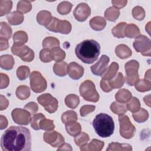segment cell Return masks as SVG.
I'll list each match as a JSON object with an SVG mask.
<instances>
[{"label": "cell", "instance_id": "52a82bcc", "mask_svg": "<svg viewBox=\"0 0 151 151\" xmlns=\"http://www.w3.org/2000/svg\"><path fill=\"white\" fill-rule=\"evenodd\" d=\"M12 53L18 56L25 62H31L34 58V51L28 46L18 43H14L11 47Z\"/></svg>", "mask_w": 151, "mask_h": 151}, {"label": "cell", "instance_id": "8992f818", "mask_svg": "<svg viewBox=\"0 0 151 151\" xmlns=\"http://www.w3.org/2000/svg\"><path fill=\"white\" fill-rule=\"evenodd\" d=\"M45 27L52 32L68 34L71 31L72 26L70 22L67 20H60L55 17H52L50 24Z\"/></svg>", "mask_w": 151, "mask_h": 151}, {"label": "cell", "instance_id": "5b68a950", "mask_svg": "<svg viewBox=\"0 0 151 151\" xmlns=\"http://www.w3.org/2000/svg\"><path fill=\"white\" fill-rule=\"evenodd\" d=\"M139 63L136 60H133L128 61L125 64V71L126 73V83L130 86H134L139 80L138 69Z\"/></svg>", "mask_w": 151, "mask_h": 151}, {"label": "cell", "instance_id": "1f68e13d", "mask_svg": "<svg viewBox=\"0 0 151 151\" xmlns=\"http://www.w3.org/2000/svg\"><path fill=\"white\" fill-rule=\"evenodd\" d=\"M15 94L19 99L26 100L30 96L29 88L27 86H19L16 90Z\"/></svg>", "mask_w": 151, "mask_h": 151}, {"label": "cell", "instance_id": "5bb4252c", "mask_svg": "<svg viewBox=\"0 0 151 151\" xmlns=\"http://www.w3.org/2000/svg\"><path fill=\"white\" fill-rule=\"evenodd\" d=\"M110 58L106 55H103L99 60L94 65L91 66V70L93 74L98 76H101L107 68L109 63Z\"/></svg>", "mask_w": 151, "mask_h": 151}, {"label": "cell", "instance_id": "6da1fadb", "mask_svg": "<svg viewBox=\"0 0 151 151\" xmlns=\"http://www.w3.org/2000/svg\"><path fill=\"white\" fill-rule=\"evenodd\" d=\"M1 146L3 151H30V131L22 126L9 127L2 135Z\"/></svg>", "mask_w": 151, "mask_h": 151}, {"label": "cell", "instance_id": "ee69618b", "mask_svg": "<svg viewBox=\"0 0 151 151\" xmlns=\"http://www.w3.org/2000/svg\"><path fill=\"white\" fill-rule=\"evenodd\" d=\"M44 118H45V116L42 113L34 114L31 117V120L30 122L31 127L35 130H40V122Z\"/></svg>", "mask_w": 151, "mask_h": 151}, {"label": "cell", "instance_id": "7bdbcfd3", "mask_svg": "<svg viewBox=\"0 0 151 151\" xmlns=\"http://www.w3.org/2000/svg\"><path fill=\"white\" fill-rule=\"evenodd\" d=\"M51 50V54L52 60L56 62L62 61L65 57V52L61 50L60 47L54 48Z\"/></svg>", "mask_w": 151, "mask_h": 151}, {"label": "cell", "instance_id": "ab89813d", "mask_svg": "<svg viewBox=\"0 0 151 151\" xmlns=\"http://www.w3.org/2000/svg\"><path fill=\"white\" fill-rule=\"evenodd\" d=\"M73 4L68 1L60 2L57 6V11L61 15H67L71 11Z\"/></svg>", "mask_w": 151, "mask_h": 151}, {"label": "cell", "instance_id": "e575fe53", "mask_svg": "<svg viewBox=\"0 0 151 151\" xmlns=\"http://www.w3.org/2000/svg\"><path fill=\"white\" fill-rule=\"evenodd\" d=\"M132 116L134 120L137 123H143L147 120L149 113L146 110H145L143 108H140L137 111L133 113Z\"/></svg>", "mask_w": 151, "mask_h": 151}, {"label": "cell", "instance_id": "c3c4849f", "mask_svg": "<svg viewBox=\"0 0 151 151\" xmlns=\"http://www.w3.org/2000/svg\"><path fill=\"white\" fill-rule=\"evenodd\" d=\"M53 97L50 93H45L37 97V101L41 106L45 107L50 104L53 99Z\"/></svg>", "mask_w": 151, "mask_h": 151}, {"label": "cell", "instance_id": "816d5d0a", "mask_svg": "<svg viewBox=\"0 0 151 151\" xmlns=\"http://www.w3.org/2000/svg\"><path fill=\"white\" fill-rule=\"evenodd\" d=\"M40 58L44 63H49L52 60L51 50L47 48H44L40 51Z\"/></svg>", "mask_w": 151, "mask_h": 151}, {"label": "cell", "instance_id": "9a60e30c", "mask_svg": "<svg viewBox=\"0 0 151 151\" xmlns=\"http://www.w3.org/2000/svg\"><path fill=\"white\" fill-rule=\"evenodd\" d=\"M68 74L73 80L80 79L84 74V68L76 62H71L68 65Z\"/></svg>", "mask_w": 151, "mask_h": 151}, {"label": "cell", "instance_id": "b9f144b4", "mask_svg": "<svg viewBox=\"0 0 151 151\" xmlns=\"http://www.w3.org/2000/svg\"><path fill=\"white\" fill-rule=\"evenodd\" d=\"M77 114L76 112L73 110H68L65 111L61 116V120L64 124L70 122L77 121Z\"/></svg>", "mask_w": 151, "mask_h": 151}, {"label": "cell", "instance_id": "f35d334b", "mask_svg": "<svg viewBox=\"0 0 151 151\" xmlns=\"http://www.w3.org/2000/svg\"><path fill=\"white\" fill-rule=\"evenodd\" d=\"M13 40L14 43L24 44L28 41V35L25 31H18L14 33Z\"/></svg>", "mask_w": 151, "mask_h": 151}, {"label": "cell", "instance_id": "9f6ffc18", "mask_svg": "<svg viewBox=\"0 0 151 151\" xmlns=\"http://www.w3.org/2000/svg\"><path fill=\"white\" fill-rule=\"evenodd\" d=\"M9 83L8 76L4 73L0 74V88L1 89L5 88L8 87Z\"/></svg>", "mask_w": 151, "mask_h": 151}, {"label": "cell", "instance_id": "ac0fdd59", "mask_svg": "<svg viewBox=\"0 0 151 151\" xmlns=\"http://www.w3.org/2000/svg\"><path fill=\"white\" fill-rule=\"evenodd\" d=\"M6 19L11 25H17L23 22L24 17L20 11H15L6 15Z\"/></svg>", "mask_w": 151, "mask_h": 151}, {"label": "cell", "instance_id": "ba28073f", "mask_svg": "<svg viewBox=\"0 0 151 151\" xmlns=\"http://www.w3.org/2000/svg\"><path fill=\"white\" fill-rule=\"evenodd\" d=\"M120 124V134L127 139L132 138L136 133V128L131 123L129 117L126 115H122L119 117Z\"/></svg>", "mask_w": 151, "mask_h": 151}, {"label": "cell", "instance_id": "f5cc1de1", "mask_svg": "<svg viewBox=\"0 0 151 151\" xmlns=\"http://www.w3.org/2000/svg\"><path fill=\"white\" fill-rule=\"evenodd\" d=\"M96 109L95 106L93 105H84L81 107L80 110V116L82 117H85L89 113L94 111Z\"/></svg>", "mask_w": 151, "mask_h": 151}, {"label": "cell", "instance_id": "4dcf8cb0", "mask_svg": "<svg viewBox=\"0 0 151 151\" xmlns=\"http://www.w3.org/2000/svg\"><path fill=\"white\" fill-rule=\"evenodd\" d=\"M65 103L69 108L74 109L80 103L79 97L74 94H68L65 98Z\"/></svg>", "mask_w": 151, "mask_h": 151}, {"label": "cell", "instance_id": "d590c367", "mask_svg": "<svg viewBox=\"0 0 151 151\" xmlns=\"http://www.w3.org/2000/svg\"><path fill=\"white\" fill-rule=\"evenodd\" d=\"M134 86H135L136 90L140 92L148 91L151 88L150 81L146 79L139 80Z\"/></svg>", "mask_w": 151, "mask_h": 151}, {"label": "cell", "instance_id": "e7e4bbea", "mask_svg": "<svg viewBox=\"0 0 151 151\" xmlns=\"http://www.w3.org/2000/svg\"><path fill=\"white\" fill-rule=\"evenodd\" d=\"M145 103L146 104H147L149 107H150V95L149 94L146 96H145L143 99Z\"/></svg>", "mask_w": 151, "mask_h": 151}, {"label": "cell", "instance_id": "7a4b0ae2", "mask_svg": "<svg viewBox=\"0 0 151 151\" xmlns=\"http://www.w3.org/2000/svg\"><path fill=\"white\" fill-rule=\"evenodd\" d=\"M75 53L83 63L91 64L97 59L100 53V46L94 40H84L77 45Z\"/></svg>", "mask_w": 151, "mask_h": 151}, {"label": "cell", "instance_id": "bcb514c9", "mask_svg": "<svg viewBox=\"0 0 151 151\" xmlns=\"http://www.w3.org/2000/svg\"><path fill=\"white\" fill-rule=\"evenodd\" d=\"M17 11L22 13H27L31 10L32 5L31 1H20L17 4Z\"/></svg>", "mask_w": 151, "mask_h": 151}, {"label": "cell", "instance_id": "e0dca14e", "mask_svg": "<svg viewBox=\"0 0 151 151\" xmlns=\"http://www.w3.org/2000/svg\"><path fill=\"white\" fill-rule=\"evenodd\" d=\"M89 24L93 29L95 31H101L105 28L106 21L103 17L96 16L90 19Z\"/></svg>", "mask_w": 151, "mask_h": 151}, {"label": "cell", "instance_id": "603a6c76", "mask_svg": "<svg viewBox=\"0 0 151 151\" xmlns=\"http://www.w3.org/2000/svg\"><path fill=\"white\" fill-rule=\"evenodd\" d=\"M140 32L139 27L134 24H129L126 25L124 28V35L129 38H136L140 35Z\"/></svg>", "mask_w": 151, "mask_h": 151}, {"label": "cell", "instance_id": "d6a6232c", "mask_svg": "<svg viewBox=\"0 0 151 151\" xmlns=\"http://www.w3.org/2000/svg\"><path fill=\"white\" fill-rule=\"evenodd\" d=\"M108 150H132V146L127 143H119L117 142H112L110 143L106 149Z\"/></svg>", "mask_w": 151, "mask_h": 151}, {"label": "cell", "instance_id": "8fae6325", "mask_svg": "<svg viewBox=\"0 0 151 151\" xmlns=\"http://www.w3.org/2000/svg\"><path fill=\"white\" fill-rule=\"evenodd\" d=\"M11 116L15 123L21 125H27L31 120V113L28 110L20 108L14 109Z\"/></svg>", "mask_w": 151, "mask_h": 151}, {"label": "cell", "instance_id": "7dc6e473", "mask_svg": "<svg viewBox=\"0 0 151 151\" xmlns=\"http://www.w3.org/2000/svg\"><path fill=\"white\" fill-rule=\"evenodd\" d=\"M89 140L90 137L88 134L85 132H81L78 135L74 136V142L78 146H81L87 143Z\"/></svg>", "mask_w": 151, "mask_h": 151}, {"label": "cell", "instance_id": "7c38bea8", "mask_svg": "<svg viewBox=\"0 0 151 151\" xmlns=\"http://www.w3.org/2000/svg\"><path fill=\"white\" fill-rule=\"evenodd\" d=\"M43 139L45 143L50 144L53 147H60L64 143V137L58 132H46L43 134Z\"/></svg>", "mask_w": 151, "mask_h": 151}, {"label": "cell", "instance_id": "11a10c76", "mask_svg": "<svg viewBox=\"0 0 151 151\" xmlns=\"http://www.w3.org/2000/svg\"><path fill=\"white\" fill-rule=\"evenodd\" d=\"M24 109L27 110H28L31 114H35L38 110V104L35 102H29L27 103Z\"/></svg>", "mask_w": 151, "mask_h": 151}, {"label": "cell", "instance_id": "cb8c5ba5", "mask_svg": "<svg viewBox=\"0 0 151 151\" xmlns=\"http://www.w3.org/2000/svg\"><path fill=\"white\" fill-rule=\"evenodd\" d=\"M118 70L119 64L116 62H113L102 74V78L109 80H111L116 75Z\"/></svg>", "mask_w": 151, "mask_h": 151}, {"label": "cell", "instance_id": "30bf717a", "mask_svg": "<svg viewBox=\"0 0 151 151\" xmlns=\"http://www.w3.org/2000/svg\"><path fill=\"white\" fill-rule=\"evenodd\" d=\"M133 45L137 52H140L144 56H150L151 41L147 37L143 35H139L136 38Z\"/></svg>", "mask_w": 151, "mask_h": 151}, {"label": "cell", "instance_id": "f907efd6", "mask_svg": "<svg viewBox=\"0 0 151 151\" xmlns=\"http://www.w3.org/2000/svg\"><path fill=\"white\" fill-rule=\"evenodd\" d=\"M132 15L134 19L141 21L145 17V11L142 7L136 6L132 9Z\"/></svg>", "mask_w": 151, "mask_h": 151}, {"label": "cell", "instance_id": "6f0895ef", "mask_svg": "<svg viewBox=\"0 0 151 151\" xmlns=\"http://www.w3.org/2000/svg\"><path fill=\"white\" fill-rule=\"evenodd\" d=\"M100 87L103 91L106 93L111 91L113 89L110 85L109 80L104 78H101L100 81Z\"/></svg>", "mask_w": 151, "mask_h": 151}, {"label": "cell", "instance_id": "484cf974", "mask_svg": "<svg viewBox=\"0 0 151 151\" xmlns=\"http://www.w3.org/2000/svg\"><path fill=\"white\" fill-rule=\"evenodd\" d=\"M132 97V95L131 92L126 88H122L119 90L115 95V98L116 100L118 102L123 103L129 101Z\"/></svg>", "mask_w": 151, "mask_h": 151}, {"label": "cell", "instance_id": "db71d44e", "mask_svg": "<svg viewBox=\"0 0 151 151\" xmlns=\"http://www.w3.org/2000/svg\"><path fill=\"white\" fill-rule=\"evenodd\" d=\"M58 100L55 98H53L52 100L50 103V104H48L47 106H46L45 108V110L48 111L50 113H54L58 108Z\"/></svg>", "mask_w": 151, "mask_h": 151}, {"label": "cell", "instance_id": "f6af8a7d", "mask_svg": "<svg viewBox=\"0 0 151 151\" xmlns=\"http://www.w3.org/2000/svg\"><path fill=\"white\" fill-rule=\"evenodd\" d=\"M30 69L25 65H21L17 70V76L19 80H25L29 76Z\"/></svg>", "mask_w": 151, "mask_h": 151}, {"label": "cell", "instance_id": "3957f363", "mask_svg": "<svg viewBox=\"0 0 151 151\" xmlns=\"http://www.w3.org/2000/svg\"><path fill=\"white\" fill-rule=\"evenodd\" d=\"M93 126L96 133L101 137H110L114 130L112 117L103 113L96 115L93 121Z\"/></svg>", "mask_w": 151, "mask_h": 151}, {"label": "cell", "instance_id": "4316f807", "mask_svg": "<svg viewBox=\"0 0 151 151\" xmlns=\"http://www.w3.org/2000/svg\"><path fill=\"white\" fill-rule=\"evenodd\" d=\"M42 45L44 48L52 50L54 48L60 47V41L55 37H48L44 38Z\"/></svg>", "mask_w": 151, "mask_h": 151}, {"label": "cell", "instance_id": "94428289", "mask_svg": "<svg viewBox=\"0 0 151 151\" xmlns=\"http://www.w3.org/2000/svg\"><path fill=\"white\" fill-rule=\"evenodd\" d=\"M8 104H9V102H8V100L6 99V98L4 96L1 95L0 110H3L4 109H6L8 106Z\"/></svg>", "mask_w": 151, "mask_h": 151}, {"label": "cell", "instance_id": "4fadbf2b", "mask_svg": "<svg viewBox=\"0 0 151 151\" xmlns=\"http://www.w3.org/2000/svg\"><path fill=\"white\" fill-rule=\"evenodd\" d=\"M91 9L89 6L86 3H80L74 9L73 15L76 20L83 22L90 15Z\"/></svg>", "mask_w": 151, "mask_h": 151}, {"label": "cell", "instance_id": "f1b7e54d", "mask_svg": "<svg viewBox=\"0 0 151 151\" xmlns=\"http://www.w3.org/2000/svg\"><path fill=\"white\" fill-rule=\"evenodd\" d=\"M110 109L112 112L119 116L123 115L127 111L126 105L123 103L118 101L112 103L110 106Z\"/></svg>", "mask_w": 151, "mask_h": 151}, {"label": "cell", "instance_id": "be15d7a7", "mask_svg": "<svg viewBox=\"0 0 151 151\" xmlns=\"http://www.w3.org/2000/svg\"><path fill=\"white\" fill-rule=\"evenodd\" d=\"M72 150L73 149L71 147V146L68 144V143H63L58 149V150Z\"/></svg>", "mask_w": 151, "mask_h": 151}, {"label": "cell", "instance_id": "91938a15", "mask_svg": "<svg viewBox=\"0 0 151 151\" xmlns=\"http://www.w3.org/2000/svg\"><path fill=\"white\" fill-rule=\"evenodd\" d=\"M9 47V44L8 40L4 38L0 37V50L3 51L8 49Z\"/></svg>", "mask_w": 151, "mask_h": 151}, {"label": "cell", "instance_id": "836d02e7", "mask_svg": "<svg viewBox=\"0 0 151 151\" xmlns=\"http://www.w3.org/2000/svg\"><path fill=\"white\" fill-rule=\"evenodd\" d=\"M126 23L122 22L117 24L111 29V33L115 37L118 38H123L124 35V28L126 27Z\"/></svg>", "mask_w": 151, "mask_h": 151}, {"label": "cell", "instance_id": "2e32d148", "mask_svg": "<svg viewBox=\"0 0 151 151\" xmlns=\"http://www.w3.org/2000/svg\"><path fill=\"white\" fill-rule=\"evenodd\" d=\"M104 145L103 141L94 139L89 143H86L80 146V149L82 151L90 150V151H100Z\"/></svg>", "mask_w": 151, "mask_h": 151}, {"label": "cell", "instance_id": "d4e9b609", "mask_svg": "<svg viewBox=\"0 0 151 151\" xmlns=\"http://www.w3.org/2000/svg\"><path fill=\"white\" fill-rule=\"evenodd\" d=\"M68 65L64 61L56 62L53 66L54 73L58 76H65L68 73Z\"/></svg>", "mask_w": 151, "mask_h": 151}, {"label": "cell", "instance_id": "60d3db41", "mask_svg": "<svg viewBox=\"0 0 151 151\" xmlns=\"http://www.w3.org/2000/svg\"><path fill=\"white\" fill-rule=\"evenodd\" d=\"M126 108L132 113L137 111L140 108V103L139 99L134 97H132L127 103Z\"/></svg>", "mask_w": 151, "mask_h": 151}, {"label": "cell", "instance_id": "6125c7cd", "mask_svg": "<svg viewBox=\"0 0 151 151\" xmlns=\"http://www.w3.org/2000/svg\"><path fill=\"white\" fill-rule=\"evenodd\" d=\"M0 129L1 130H3L5 128H6L8 126V120L6 119V118L3 116V115H1L0 116Z\"/></svg>", "mask_w": 151, "mask_h": 151}, {"label": "cell", "instance_id": "8d00e7d4", "mask_svg": "<svg viewBox=\"0 0 151 151\" xmlns=\"http://www.w3.org/2000/svg\"><path fill=\"white\" fill-rule=\"evenodd\" d=\"M12 35V29L11 27L5 22H1L0 37L9 39Z\"/></svg>", "mask_w": 151, "mask_h": 151}, {"label": "cell", "instance_id": "d6986e66", "mask_svg": "<svg viewBox=\"0 0 151 151\" xmlns=\"http://www.w3.org/2000/svg\"><path fill=\"white\" fill-rule=\"evenodd\" d=\"M65 130L68 134L71 136H76L80 133L81 126L80 124L76 121L70 122L65 123Z\"/></svg>", "mask_w": 151, "mask_h": 151}, {"label": "cell", "instance_id": "7402d4cb", "mask_svg": "<svg viewBox=\"0 0 151 151\" xmlns=\"http://www.w3.org/2000/svg\"><path fill=\"white\" fill-rule=\"evenodd\" d=\"M14 63V59L11 55H2L0 57V66L4 70H11L13 68Z\"/></svg>", "mask_w": 151, "mask_h": 151}, {"label": "cell", "instance_id": "9c48e42d", "mask_svg": "<svg viewBox=\"0 0 151 151\" xmlns=\"http://www.w3.org/2000/svg\"><path fill=\"white\" fill-rule=\"evenodd\" d=\"M30 87L35 93H41L47 88V81L42 74L37 71H32L29 76Z\"/></svg>", "mask_w": 151, "mask_h": 151}, {"label": "cell", "instance_id": "ffe728a7", "mask_svg": "<svg viewBox=\"0 0 151 151\" xmlns=\"http://www.w3.org/2000/svg\"><path fill=\"white\" fill-rule=\"evenodd\" d=\"M51 14L50 11L43 10L40 11L37 15V21L41 25H48L52 19Z\"/></svg>", "mask_w": 151, "mask_h": 151}, {"label": "cell", "instance_id": "03108f58", "mask_svg": "<svg viewBox=\"0 0 151 151\" xmlns=\"http://www.w3.org/2000/svg\"><path fill=\"white\" fill-rule=\"evenodd\" d=\"M145 79L150 81V69L148 70L147 71V72H146L145 73Z\"/></svg>", "mask_w": 151, "mask_h": 151}, {"label": "cell", "instance_id": "681fc988", "mask_svg": "<svg viewBox=\"0 0 151 151\" xmlns=\"http://www.w3.org/2000/svg\"><path fill=\"white\" fill-rule=\"evenodd\" d=\"M40 129H42L46 131L52 130L55 128L54 121L52 120L46 119L45 117L40 122Z\"/></svg>", "mask_w": 151, "mask_h": 151}, {"label": "cell", "instance_id": "74e56055", "mask_svg": "<svg viewBox=\"0 0 151 151\" xmlns=\"http://www.w3.org/2000/svg\"><path fill=\"white\" fill-rule=\"evenodd\" d=\"M12 7L11 1H0V16L2 17L5 14H9Z\"/></svg>", "mask_w": 151, "mask_h": 151}, {"label": "cell", "instance_id": "277c9868", "mask_svg": "<svg viewBox=\"0 0 151 151\" xmlns=\"http://www.w3.org/2000/svg\"><path fill=\"white\" fill-rule=\"evenodd\" d=\"M79 93L86 101L97 102L99 100V94L96 89L95 84L91 80H87L81 84Z\"/></svg>", "mask_w": 151, "mask_h": 151}, {"label": "cell", "instance_id": "f546056e", "mask_svg": "<svg viewBox=\"0 0 151 151\" xmlns=\"http://www.w3.org/2000/svg\"><path fill=\"white\" fill-rule=\"evenodd\" d=\"M125 81V78L122 73H118L111 80H109V83L112 88H118L122 87Z\"/></svg>", "mask_w": 151, "mask_h": 151}, {"label": "cell", "instance_id": "44dd1931", "mask_svg": "<svg viewBox=\"0 0 151 151\" xmlns=\"http://www.w3.org/2000/svg\"><path fill=\"white\" fill-rule=\"evenodd\" d=\"M115 52L118 57L121 59H126L132 55V52L130 48L125 44L118 45L116 49Z\"/></svg>", "mask_w": 151, "mask_h": 151}, {"label": "cell", "instance_id": "680465c9", "mask_svg": "<svg viewBox=\"0 0 151 151\" xmlns=\"http://www.w3.org/2000/svg\"><path fill=\"white\" fill-rule=\"evenodd\" d=\"M111 3L113 4V7L114 8H116L117 9H120V8H122L123 7H124L127 3V1L126 0H123V1H111Z\"/></svg>", "mask_w": 151, "mask_h": 151}, {"label": "cell", "instance_id": "83f0119b", "mask_svg": "<svg viewBox=\"0 0 151 151\" xmlns=\"http://www.w3.org/2000/svg\"><path fill=\"white\" fill-rule=\"evenodd\" d=\"M120 15V11L113 7L111 6L108 8L104 12V17L105 18L107 19L108 21L114 22L118 18Z\"/></svg>", "mask_w": 151, "mask_h": 151}]
</instances>
